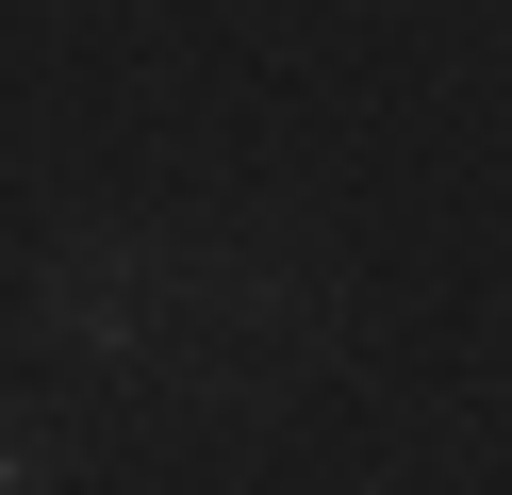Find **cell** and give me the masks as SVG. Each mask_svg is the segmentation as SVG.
<instances>
[{"label":"cell","instance_id":"obj_1","mask_svg":"<svg viewBox=\"0 0 512 495\" xmlns=\"http://www.w3.org/2000/svg\"><path fill=\"white\" fill-rule=\"evenodd\" d=\"M67 462H83V429H67V413H34V396H0V495H50Z\"/></svg>","mask_w":512,"mask_h":495}]
</instances>
